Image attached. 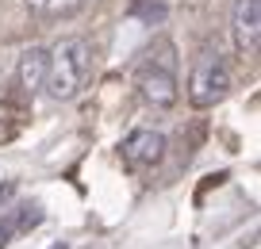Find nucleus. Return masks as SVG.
I'll use <instances>...</instances> for the list:
<instances>
[{"label":"nucleus","instance_id":"1","mask_svg":"<svg viewBox=\"0 0 261 249\" xmlns=\"http://www.w3.org/2000/svg\"><path fill=\"white\" fill-rule=\"evenodd\" d=\"M92 77V50L85 39H62L50 50V69L42 89L54 100H73Z\"/></svg>","mask_w":261,"mask_h":249},{"label":"nucleus","instance_id":"2","mask_svg":"<svg viewBox=\"0 0 261 249\" xmlns=\"http://www.w3.org/2000/svg\"><path fill=\"white\" fill-rule=\"evenodd\" d=\"M135 85H139V96L150 107H173L180 96L177 85V54H173L169 42H162L158 50H150L142 58L139 73H135Z\"/></svg>","mask_w":261,"mask_h":249},{"label":"nucleus","instance_id":"3","mask_svg":"<svg viewBox=\"0 0 261 249\" xmlns=\"http://www.w3.org/2000/svg\"><path fill=\"white\" fill-rule=\"evenodd\" d=\"M230 92V69L223 62L219 46H204L188 73V104L192 107H215Z\"/></svg>","mask_w":261,"mask_h":249},{"label":"nucleus","instance_id":"4","mask_svg":"<svg viewBox=\"0 0 261 249\" xmlns=\"http://www.w3.org/2000/svg\"><path fill=\"white\" fill-rule=\"evenodd\" d=\"M119 157L127 169H154L158 161L165 157V134L162 130H150V127L130 130L119 142Z\"/></svg>","mask_w":261,"mask_h":249},{"label":"nucleus","instance_id":"5","mask_svg":"<svg viewBox=\"0 0 261 249\" xmlns=\"http://www.w3.org/2000/svg\"><path fill=\"white\" fill-rule=\"evenodd\" d=\"M230 39H234V46L242 54H257V46H261V0H234Z\"/></svg>","mask_w":261,"mask_h":249},{"label":"nucleus","instance_id":"6","mask_svg":"<svg viewBox=\"0 0 261 249\" xmlns=\"http://www.w3.org/2000/svg\"><path fill=\"white\" fill-rule=\"evenodd\" d=\"M46 69H50V50L27 46L23 54H19V89L23 92H39L42 80H46Z\"/></svg>","mask_w":261,"mask_h":249},{"label":"nucleus","instance_id":"7","mask_svg":"<svg viewBox=\"0 0 261 249\" xmlns=\"http://www.w3.org/2000/svg\"><path fill=\"white\" fill-rule=\"evenodd\" d=\"M23 4L42 19H58V16H73V12L85 8L89 0H23Z\"/></svg>","mask_w":261,"mask_h":249},{"label":"nucleus","instance_id":"8","mask_svg":"<svg viewBox=\"0 0 261 249\" xmlns=\"http://www.w3.org/2000/svg\"><path fill=\"white\" fill-rule=\"evenodd\" d=\"M130 16L146 19L150 27H158V23H165V4L162 0H135V4H130Z\"/></svg>","mask_w":261,"mask_h":249},{"label":"nucleus","instance_id":"9","mask_svg":"<svg viewBox=\"0 0 261 249\" xmlns=\"http://www.w3.org/2000/svg\"><path fill=\"white\" fill-rule=\"evenodd\" d=\"M42 223V207H23V215H19V230H31V226Z\"/></svg>","mask_w":261,"mask_h":249},{"label":"nucleus","instance_id":"10","mask_svg":"<svg viewBox=\"0 0 261 249\" xmlns=\"http://www.w3.org/2000/svg\"><path fill=\"white\" fill-rule=\"evenodd\" d=\"M8 238H12V226H0V249L8 245Z\"/></svg>","mask_w":261,"mask_h":249},{"label":"nucleus","instance_id":"11","mask_svg":"<svg viewBox=\"0 0 261 249\" xmlns=\"http://www.w3.org/2000/svg\"><path fill=\"white\" fill-rule=\"evenodd\" d=\"M12 192H16L12 184H4V188H0V203H4V200H12Z\"/></svg>","mask_w":261,"mask_h":249},{"label":"nucleus","instance_id":"12","mask_svg":"<svg viewBox=\"0 0 261 249\" xmlns=\"http://www.w3.org/2000/svg\"><path fill=\"white\" fill-rule=\"evenodd\" d=\"M58 249H65V245H58Z\"/></svg>","mask_w":261,"mask_h":249}]
</instances>
